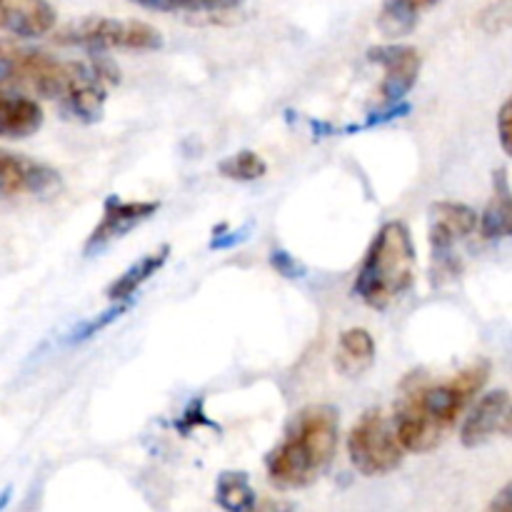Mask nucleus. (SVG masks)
<instances>
[{
  "label": "nucleus",
  "mask_w": 512,
  "mask_h": 512,
  "mask_svg": "<svg viewBox=\"0 0 512 512\" xmlns=\"http://www.w3.org/2000/svg\"><path fill=\"white\" fill-rule=\"evenodd\" d=\"M348 455L353 468L365 478H380L400 468L405 448L398 438L393 420L378 408H370L360 415L348 435Z\"/></svg>",
  "instance_id": "6"
},
{
  "label": "nucleus",
  "mask_w": 512,
  "mask_h": 512,
  "mask_svg": "<svg viewBox=\"0 0 512 512\" xmlns=\"http://www.w3.org/2000/svg\"><path fill=\"white\" fill-rule=\"evenodd\" d=\"M480 230V218L473 208L453 200L430 205V250H433V283L440 285L460 273L458 245Z\"/></svg>",
  "instance_id": "7"
},
{
  "label": "nucleus",
  "mask_w": 512,
  "mask_h": 512,
  "mask_svg": "<svg viewBox=\"0 0 512 512\" xmlns=\"http://www.w3.org/2000/svg\"><path fill=\"white\" fill-rule=\"evenodd\" d=\"M370 63L383 68V83L378 88V108L393 110L403 105L410 90L415 88L420 78V68H423V58L420 50L413 45L393 43V45H375L368 50Z\"/></svg>",
  "instance_id": "8"
},
{
  "label": "nucleus",
  "mask_w": 512,
  "mask_h": 512,
  "mask_svg": "<svg viewBox=\"0 0 512 512\" xmlns=\"http://www.w3.org/2000/svg\"><path fill=\"white\" fill-rule=\"evenodd\" d=\"M415 265L418 255L408 225L390 220L375 233L363 265L355 275V298L373 310H388L395 300L413 288Z\"/></svg>",
  "instance_id": "4"
},
{
  "label": "nucleus",
  "mask_w": 512,
  "mask_h": 512,
  "mask_svg": "<svg viewBox=\"0 0 512 512\" xmlns=\"http://www.w3.org/2000/svg\"><path fill=\"white\" fill-rule=\"evenodd\" d=\"M53 40L65 48H80L88 53L105 50H158L163 35L143 20H118L105 15H88L55 30Z\"/></svg>",
  "instance_id": "5"
},
{
  "label": "nucleus",
  "mask_w": 512,
  "mask_h": 512,
  "mask_svg": "<svg viewBox=\"0 0 512 512\" xmlns=\"http://www.w3.org/2000/svg\"><path fill=\"white\" fill-rule=\"evenodd\" d=\"M480 23L488 33H498V30L508 28V25H512V0H500V3L485 8L483 15H480Z\"/></svg>",
  "instance_id": "22"
},
{
  "label": "nucleus",
  "mask_w": 512,
  "mask_h": 512,
  "mask_svg": "<svg viewBox=\"0 0 512 512\" xmlns=\"http://www.w3.org/2000/svg\"><path fill=\"white\" fill-rule=\"evenodd\" d=\"M490 378L488 360H475L443 383L410 375L400 388L393 410V425L408 453H430L458 425L475 395Z\"/></svg>",
  "instance_id": "2"
},
{
  "label": "nucleus",
  "mask_w": 512,
  "mask_h": 512,
  "mask_svg": "<svg viewBox=\"0 0 512 512\" xmlns=\"http://www.w3.org/2000/svg\"><path fill=\"white\" fill-rule=\"evenodd\" d=\"M338 410L310 405L290 423L278 448L268 455V478L280 490H300L323 478L338 453Z\"/></svg>",
  "instance_id": "3"
},
{
  "label": "nucleus",
  "mask_w": 512,
  "mask_h": 512,
  "mask_svg": "<svg viewBox=\"0 0 512 512\" xmlns=\"http://www.w3.org/2000/svg\"><path fill=\"white\" fill-rule=\"evenodd\" d=\"M498 140L500 148L512 158V95L505 100L498 113Z\"/></svg>",
  "instance_id": "23"
},
{
  "label": "nucleus",
  "mask_w": 512,
  "mask_h": 512,
  "mask_svg": "<svg viewBox=\"0 0 512 512\" xmlns=\"http://www.w3.org/2000/svg\"><path fill=\"white\" fill-rule=\"evenodd\" d=\"M43 128V108L23 93L0 88V138L23 140Z\"/></svg>",
  "instance_id": "13"
},
{
  "label": "nucleus",
  "mask_w": 512,
  "mask_h": 512,
  "mask_svg": "<svg viewBox=\"0 0 512 512\" xmlns=\"http://www.w3.org/2000/svg\"><path fill=\"white\" fill-rule=\"evenodd\" d=\"M128 308H130V300H128V303H113V308L105 310L103 315H95V318H90L88 323L80 325V328L73 333V340H88V338H93V335H98L100 330L108 328V325L113 323V320H118L120 315H123Z\"/></svg>",
  "instance_id": "21"
},
{
  "label": "nucleus",
  "mask_w": 512,
  "mask_h": 512,
  "mask_svg": "<svg viewBox=\"0 0 512 512\" xmlns=\"http://www.w3.org/2000/svg\"><path fill=\"white\" fill-rule=\"evenodd\" d=\"M440 0H383L378 13V28L385 38H405L415 30L423 10L433 8Z\"/></svg>",
  "instance_id": "17"
},
{
  "label": "nucleus",
  "mask_w": 512,
  "mask_h": 512,
  "mask_svg": "<svg viewBox=\"0 0 512 512\" xmlns=\"http://www.w3.org/2000/svg\"><path fill=\"white\" fill-rule=\"evenodd\" d=\"M215 500L225 512H250L258 503L245 473H223L215 485Z\"/></svg>",
  "instance_id": "18"
},
{
  "label": "nucleus",
  "mask_w": 512,
  "mask_h": 512,
  "mask_svg": "<svg viewBox=\"0 0 512 512\" xmlns=\"http://www.w3.org/2000/svg\"><path fill=\"white\" fill-rule=\"evenodd\" d=\"M168 258H170V245H160L158 250H153V253L135 260L128 270H123V273L110 283L108 288L110 303H128V300H133L135 293H138V290L143 288V285L148 283V280L153 278L165 263H168Z\"/></svg>",
  "instance_id": "16"
},
{
  "label": "nucleus",
  "mask_w": 512,
  "mask_h": 512,
  "mask_svg": "<svg viewBox=\"0 0 512 512\" xmlns=\"http://www.w3.org/2000/svg\"><path fill=\"white\" fill-rule=\"evenodd\" d=\"M218 173L228 180H238V183H253L268 173V163L255 150H238V153L220 160Z\"/></svg>",
  "instance_id": "20"
},
{
  "label": "nucleus",
  "mask_w": 512,
  "mask_h": 512,
  "mask_svg": "<svg viewBox=\"0 0 512 512\" xmlns=\"http://www.w3.org/2000/svg\"><path fill=\"white\" fill-rule=\"evenodd\" d=\"M480 235L485 240L512 238V188L505 170L493 178V198L480 215Z\"/></svg>",
  "instance_id": "15"
},
{
  "label": "nucleus",
  "mask_w": 512,
  "mask_h": 512,
  "mask_svg": "<svg viewBox=\"0 0 512 512\" xmlns=\"http://www.w3.org/2000/svg\"><path fill=\"white\" fill-rule=\"evenodd\" d=\"M495 435H512V400L505 390L485 393L465 415L460 428V440L465 448H478Z\"/></svg>",
  "instance_id": "10"
},
{
  "label": "nucleus",
  "mask_w": 512,
  "mask_h": 512,
  "mask_svg": "<svg viewBox=\"0 0 512 512\" xmlns=\"http://www.w3.org/2000/svg\"><path fill=\"white\" fill-rule=\"evenodd\" d=\"M158 200H123L118 195H108L103 203V218L95 225L93 233L85 240V255H95L108 248L115 240L125 238L133 228L145 223L158 213Z\"/></svg>",
  "instance_id": "9"
},
{
  "label": "nucleus",
  "mask_w": 512,
  "mask_h": 512,
  "mask_svg": "<svg viewBox=\"0 0 512 512\" xmlns=\"http://www.w3.org/2000/svg\"><path fill=\"white\" fill-rule=\"evenodd\" d=\"M155 13H225L243 5V0H128Z\"/></svg>",
  "instance_id": "19"
},
{
  "label": "nucleus",
  "mask_w": 512,
  "mask_h": 512,
  "mask_svg": "<svg viewBox=\"0 0 512 512\" xmlns=\"http://www.w3.org/2000/svg\"><path fill=\"white\" fill-rule=\"evenodd\" d=\"M250 512H295L290 503H280V500H263V503H255V508Z\"/></svg>",
  "instance_id": "26"
},
{
  "label": "nucleus",
  "mask_w": 512,
  "mask_h": 512,
  "mask_svg": "<svg viewBox=\"0 0 512 512\" xmlns=\"http://www.w3.org/2000/svg\"><path fill=\"white\" fill-rule=\"evenodd\" d=\"M58 185L60 178L53 168L18 153L0 150V198H15L23 193H53Z\"/></svg>",
  "instance_id": "12"
},
{
  "label": "nucleus",
  "mask_w": 512,
  "mask_h": 512,
  "mask_svg": "<svg viewBox=\"0 0 512 512\" xmlns=\"http://www.w3.org/2000/svg\"><path fill=\"white\" fill-rule=\"evenodd\" d=\"M485 512H512V480L490 500V505L485 508Z\"/></svg>",
  "instance_id": "25"
},
{
  "label": "nucleus",
  "mask_w": 512,
  "mask_h": 512,
  "mask_svg": "<svg viewBox=\"0 0 512 512\" xmlns=\"http://www.w3.org/2000/svg\"><path fill=\"white\" fill-rule=\"evenodd\" d=\"M270 263H273V268L278 270L280 275H285V278H300V275H303V265H300L293 255L285 253V250H278V253L270 255Z\"/></svg>",
  "instance_id": "24"
},
{
  "label": "nucleus",
  "mask_w": 512,
  "mask_h": 512,
  "mask_svg": "<svg viewBox=\"0 0 512 512\" xmlns=\"http://www.w3.org/2000/svg\"><path fill=\"white\" fill-rule=\"evenodd\" d=\"M58 13L50 0H0V40H33L53 33Z\"/></svg>",
  "instance_id": "11"
},
{
  "label": "nucleus",
  "mask_w": 512,
  "mask_h": 512,
  "mask_svg": "<svg viewBox=\"0 0 512 512\" xmlns=\"http://www.w3.org/2000/svg\"><path fill=\"white\" fill-rule=\"evenodd\" d=\"M118 73L108 60H60L45 50L20 48L0 40V88H18L40 95L80 123H95L103 115L105 88Z\"/></svg>",
  "instance_id": "1"
},
{
  "label": "nucleus",
  "mask_w": 512,
  "mask_h": 512,
  "mask_svg": "<svg viewBox=\"0 0 512 512\" xmlns=\"http://www.w3.org/2000/svg\"><path fill=\"white\" fill-rule=\"evenodd\" d=\"M375 363V340L365 328H348L340 333L335 350V368L345 378H360Z\"/></svg>",
  "instance_id": "14"
}]
</instances>
